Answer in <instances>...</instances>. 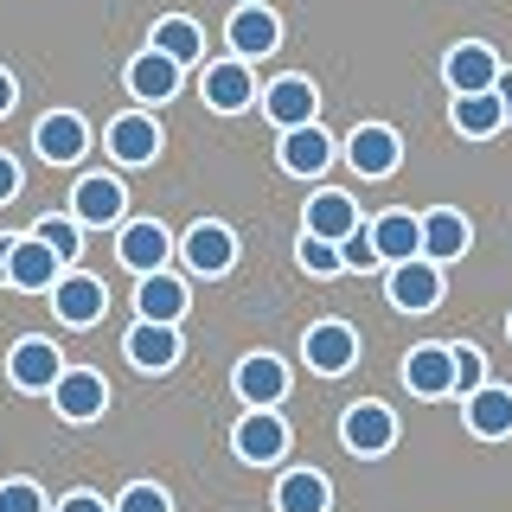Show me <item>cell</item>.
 Here are the masks:
<instances>
[{
    "label": "cell",
    "mask_w": 512,
    "mask_h": 512,
    "mask_svg": "<svg viewBox=\"0 0 512 512\" xmlns=\"http://www.w3.org/2000/svg\"><path fill=\"white\" fill-rule=\"evenodd\" d=\"M180 256H186L192 276H224V269L237 263V237H231V224H192L186 244H180Z\"/></svg>",
    "instance_id": "obj_21"
},
{
    "label": "cell",
    "mask_w": 512,
    "mask_h": 512,
    "mask_svg": "<svg viewBox=\"0 0 512 512\" xmlns=\"http://www.w3.org/2000/svg\"><path fill=\"white\" fill-rule=\"evenodd\" d=\"M263 109H269V122L288 135V128H308L320 116V96H314L308 77H276V84L263 90Z\"/></svg>",
    "instance_id": "obj_23"
},
{
    "label": "cell",
    "mask_w": 512,
    "mask_h": 512,
    "mask_svg": "<svg viewBox=\"0 0 512 512\" xmlns=\"http://www.w3.org/2000/svg\"><path fill=\"white\" fill-rule=\"evenodd\" d=\"M224 39H231V52L244 64H256V58H269L282 45V20L269 7H256V0H244V7L231 13V26H224Z\"/></svg>",
    "instance_id": "obj_16"
},
{
    "label": "cell",
    "mask_w": 512,
    "mask_h": 512,
    "mask_svg": "<svg viewBox=\"0 0 512 512\" xmlns=\"http://www.w3.org/2000/svg\"><path fill=\"white\" fill-rule=\"evenodd\" d=\"M333 506V487H327V474H314V468H288L276 480V512H327Z\"/></svg>",
    "instance_id": "obj_30"
},
{
    "label": "cell",
    "mask_w": 512,
    "mask_h": 512,
    "mask_svg": "<svg viewBox=\"0 0 512 512\" xmlns=\"http://www.w3.org/2000/svg\"><path fill=\"white\" fill-rule=\"evenodd\" d=\"M455 128L468 141H487V135H500L506 128V109H500V96H455Z\"/></svg>",
    "instance_id": "obj_31"
},
{
    "label": "cell",
    "mask_w": 512,
    "mask_h": 512,
    "mask_svg": "<svg viewBox=\"0 0 512 512\" xmlns=\"http://www.w3.org/2000/svg\"><path fill=\"white\" fill-rule=\"evenodd\" d=\"M276 160H282V173H295V180H314V173H327V160H333V135H327L320 122L288 128L282 148H276Z\"/></svg>",
    "instance_id": "obj_22"
},
{
    "label": "cell",
    "mask_w": 512,
    "mask_h": 512,
    "mask_svg": "<svg viewBox=\"0 0 512 512\" xmlns=\"http://www.w3.org/2000/svg\"><path fill=\"white\" fill-rule=\"evenodd\" d=\"M148 52L173 58L186 71V64H199V52H205V32H199V20H186V13H167V20H154V32H148Z\"/></svg>",
    "instance_id": "obj_27"
},
{
    "label": "cell",
    "mask_w": 512,
    "mask_h": 512,
    "mask_svg": "<svg viewBox=\"0 0 512 512\" xmlns=\"http://www.w3.org/2000/svg\"><path fill=\"white\" fill-rule=\"evenodd\" d=\"M301 359H308L320 378H340V372L359 365V333H352L346 320H314L308 340H301Z\"/></svg>",
    "instance_id": "obj_9"
},
{
    "label": "cell",
    "mask_w": 512,
    "mask_h": 512,
    "mask_svg": "<svg viewBox=\"0 0 512 512\" xmlns=\"http://www.w3.org/2000/svg\"><path fill=\"white\" fill-rule=\"evenodd\" d=\"M186 308H192L186 276H173V269H160V276H141V288H135V320H154V327H180Z\"/></svg>",
    "instance_id": "obj_14"
},
{
    "label": "cell",
    "mask_w": 512,
    "mask_h": 512,
    "mask_svg": "<svg viewBox=\"0 0 512 512\" xmlns=\"http://www.w3.org/2000/svg\"><path fill=\"white\" fill-rule=\"evenodd\" d=\"M0 512H52V506H45L39 480H7V487H0Z\"/></svg>",
    "instance_id": "obj_36"
},
{
    "label": "cell",
    "mask_w": 512,
    "mask_h": 512,
    "mask_svg": "<svg viewBox=\"0 0 512 512\" xmlns=\"http://www.w3.org/2000/svg\"><path fill=\"white\" fill-rule=\"evenodd\" d=\"M7 256H13V237H0V288H7Z\"/></svg>",
    "instance_id": "obj_42"
},
{
    "label": "cell",
    "mask_w": 512,
    "mask_h": 512,
    "mask_svg": "<svg viewBox=\"0 0 512 512\" xmlns=\"http://www.w3.org/2000/svg\"><path fill=\"white\" fill-rule=\"evenodd\" d=\"M64 372H71V365H64V352L52 340H32V333H26V340H13V352H7V378L20 384V391H45V397H52Z\"/></svg>",
    "instance_id": "obj_6"
},
{
    "label": "cell",
    "mask_w": 512,
    "mask_h": 512,
    "mask_svg": "<svg viewBox=\"0 0 512 512\" xmlns=\"http://www.w3.org/2000/svg\"><path fill=\"white\" fill-rule=\"evenodd\" d=\"M122 84H128L135 103H167V96H180L186 71L173 58H160V52H135V58H128V71H122Z\"/></svg>",
    "instance_id": "obj_19"
},
{
    "label": "cell",
    "mask_w": 512,
    "mask_h": 512,
    "mask_svg": "<svg viewBox=\"0 0 512 512\" xmlns=\"http://www.w3.org/2000/svg\"><path fill=\"white\" fill-rule=\"evenodd\" d=\"M448 352H455V391H461V397H474L480 384H487V359H480V346H468V340H455V346H448Z\"/></svg>",
    "instance_id": "obj_33"
},
{
    "label": "cell",
    "mask_w": 512,
    "mask_h": 512,
    "mask_svg": "<svg viewBox=\"0 0 512 512\" xmlns=\"http://www.w3.org/2000/svg\"><path fill=\"white\" fill-rule=\"evenodd\" d=\"M58 276H64V263L52 250L39 244V237H13V256H7V288H26V295H52L58 288Z\"/></svg>",
    "instance_id": "obj_17"
},
{
    "label": "cell",
    "mask_w": 512,
    "mask_h": 512,
    "mask_svg": "<svg viewBox=\"0 0 512 512\" xmlns=\"http://www.w3.org/2000/svg\"><path fill=\"white\" fill-rule=\"evenodd\" d=\"M404 384L416 397H448V391H455V352H448V346H410Z\"/></svg>",
    "instance_id": "obj_26"
},
{
    "label": "cell",
    "mask_w": 512,
    "mask_h": 512,
    "mask_svg": "<svg viewBox=\"0 0 512 512\" xmlns=\"http://www.w3.org/2000/svg\"><path fill=\"white\" fill-rule=\"evenodd\" d=\"M301 269H308V276H340V244H320V237H308V231H301Z\"/></svg>",
    "instance_id": "obj_35"
},
{
    "label": "cell",
    "mask_w": 512,
    "mask_h": 512,
    "mask_svg": "<svg viewBox=\"0 0 512 512\" xmlns=\"http://www.w3.org/2000/svg\"><path fill=\"white\" fill-rule=\"evenodd\" d=\"M103 148L116 154V167H148V160H160V122L148 109H122V116L103 128Z\"/></svg>",
    "instance_id": "obj_7"
},
{
    "label": "cell",
    "mask_w": 512,
    "mask_h": 512,
    "mask_svg": "<svg viewBox=\"0 0 512 512\" xmlns=\"http://www.w3.org/2000/svg\"><path fill=\"white\" fill-rule=\"evenodd\" d=\"M122 212H128V192H122L116 173H84V180L71 186V218L84 224V231H103V224L122 231Z\"/></svg>",
    "instance_id": "obj_2"
},
{
    "label": "cell",
    "mask_w": 512,
    "mask_h": 512,
    "mask_svg": "<svg viewBox=\"0 0 512 512\" xmlns=\"http://www.w3.org/2000/svg\"><path fill=\"white\" fill-rule=\"evenodd\" d=\"M52 512H109V500H103V493H90V487H77V493H64Z\"/></svg>",
    "instance_id": "obj_38"
},
{
    "label": "cell",
    "mask_w": 512,
    "mask_h": 512,
    "mask_svg": "<svg viewBox=\"0 0 512 512\" xmlns=\"http://www.w3.org/2000/svg\"><path fill=\"white\" fill-rule=\"evenodd\" d=\"M52 314L64 327H103L109 314V288L90 276V269H64L58 288H52Z\"/></svg>",
    "instance_id": "obj_1"
},
{
    "label": "cell",
    "mask_w": 512,
    "mask_h": 512,
    "mask_svg": "<svg viewBox=\"0 0 512 512\" xmlns=\"http://www.w3.org/2000/svg\"><path fill=\"white\" fill-rule=\"evenodd\" d=\"M468 429L480 442L512 436V391H506V384H480V391L468 397Z\"/></svg>",
    "instance_id": "obj_28"
},
{
    "label": "cell",
    "mask_w": 512,
    "mask_h": 512,
    "mask_svg": "<svg viewBox=\"0 0 512 512\" xmlns=\"http://www.w3.org/2000/svg\"><path fill=\"white\" fill-rule=\"evenodd\" d=\"M237 397H244L250 410H276L288 397V359H276V352H250V359H237Z\"/></svg>",
    "instance_id": "obj_12"
},
{
    "label": "cell",
    "mask_w": 512,
    "mask_h": 512,
    "mask_svg": "<svg viewBox=\"0 0 512 512\" xmlns=\"http://www.w3.org/2000/svg\"><path fill=\"white\" fill-rule=\"evenodd\" d=\"M301 231L320 237V244H346V237L359 231V205H352V192H314Z\"/></svg>",
    "instance_id": "obj_24"
},
{
    "label": "cell",
    "mask_w": 512,
    "mask_h": 512,
    "mask_svg": "<svg viewBox=\"0 0 512 512\" xmlns=\"http://www.w3.org/2000/svg\"><path fill=\"white\" fill-rule=\"evenodd\" d=\"M372 231V250H378V263H410V256H423V218H410V212H384L378 224H365Z\"/></svg>",
    "instance_id": "obj_25"
},
{
    "label": "cell",
    "mask_w": 512,
    "mask_h": 512,
    "mask_svg": "<svg viewBox=\"0 0 512 512\" xmlns=\"http://www.w3.org/2000/svg\"><path fill=\"white\" fill-rule=\"evenodd\" d=\"M52 410L64 416V423H96V416L109 410V384H103V372H90V365H71V372L58 378V391H52Z\"/></svg>",
    "instance_id": "obj_13"
},
{
    "label": "cell",
    "mask_w": 512,
    "mask_h": 512,
    "mask_svg": "<svg viewBox=\"0 0 512 512\" xmlns=\"http://www.w3.org/2000/svg\"><path fill=\"white\" fill-rule=\"evenodd\" d=\"M205 103L218 109V116H237V109H250L256 103V77H250V64L244 58H218V64H205Z\"/></svg>",
    "instance_id": "obj_20"
},
{
    "label": "cell",
    "mask_w": 512,
    "mask_h": 512,
    "mask_svg": "<svg viewBox=\"0 0 512 512\" xmlns=\"http://www.w3.org/2000/svg\"><path fill=\"white\" fill-rule=\"evenodd\" d=\"M493 96H500V109H506V122H512V71H500V84H493Z\"/></svg>",
    "instance_id": "obj_41"
},
{
    "label": "cell",
    "mask_w": 512,
    "mask_h": 512,
    "mask_svg": "<svg viewBox=\"0 0 512 512\" xmlns=\"http://www.w3.org/2000/svg\"><path fill=\"white\" fill-rule=\"evenodd\" d=\"M109 512H173V500L154 487V480H128V487L116 493V506Z\"/></svg>",
    "instance_id": "obj_34"
},
{
    "label": "cell",
    "mask_w": 512,
    "mask_h": 512,
    "mask_svg": "<svg viewBox=\"0 0 512 512\" xmlns=\"http://www.w3.org/2000/svg\"><path fill=\"white\" fill-rule=\"evenodd\" d=\"M468 218H461V212H448V205H442V212H429L423 218V256H429V263H455V256H468Z\"/></svg>",
    "instance_id": "obj_29"
},
{
    "label": "cell",
    "mask_w": 512,
    "mask_h": 512,
    "mask_svg": "<svg viewBox=\"0 0 512 512\" xmlns=\"http://www.w3.org/2000/svg\"><path fill=\"white\" fill-rule=\"evenodd\" d=\"M346 160H352V173H359V180H384V173H397V160H404V141H397V128L365 122V128H352Z\"/></svg>",
    "instance_id": "obj_15"
},
{
    "label": "cell",
    "mask_w": 512,
    "mask_h": 512,
    "mask_svg": "<svg viewBox=\"0 0 512 512\" xmlns=\"http://www.w3.org/2000/svg\"><path fill=\"white\" fill-rule=\"evenodd\" d=\"M13 192H20V160H13L7 148H0V205H7Z\"/></svg>",
    "instance_id": "obj_39"
},
{
    "label": "cell",
    "mask_w": 512,
    "mask_h": 512,
    "mask_svg": "<svg viewBox=\"0 0 512 512\" xmlns=\"http://www.w3.org/2000/svg\"><path fill=\"white\" fill-rule=\"evenodd\" d=\"M384 295H391L397 314H429L442 301V269L429 263V256H410V263H397L391 276H384Z\"/></svg>",
    "instance_id": "obj_8"
},
{
    "label": "cell",
    "mask_w": 512,
    "mask_h": 512,
    "mask_svg": "<svg viewBox=\"0 0 512 512\" xmlns=\"http://www.w3.org/2000/svg\"><path fill=\"white\" fill-rule=\"evenodd\" d=\"M32 237H39L64 269H84V224H77V218H39V224H32Z\"/></svg>",
    "instance_id": "obj_32"
},
{
    "label": "cell",
    "mask_w": 512,
    "mask_h": 512,
    "mask_svg": "<svg viewBox=\"0 0 512 512\" xmlns=\"http://www.w3.org/2000/svg\"><path fill=\"white\" fill-rule=\"evenodd\" d=\"M13 103H20V90H13V77L0 71V116H13Z\"/></svg>",
    "instance_id": "obj_40"
},
{
    "label": "cell",
    "mask_w": 512,
    "mask_h": 512,
    "mask_svg": "<svg viewBox=\"0 0 512 512\" xmlns=\"http://www.w3.org/2000/svg\"><path fill=\"white\" fill-rule=\"evenodd\" d=\"M167 256H173L167 224L135 218V224H122V231H116V263L128 269V276H160V269H167Z\"/></svg>",
    "instance_id": "obj_3"
},
{
    "label": "cell",
    "mask_w": 512,
    "mask_h": 512,
    "mask_svg": "<svg viewBox=\"0 0 512 512\" xmlns=\"http://www.w3.org/2000/svg\"><path fill=\"white\" fill-rule=\"evenodd\" d=\"M122 359L135 365V372H173V359H180V327L135 320V327L122 333Z\"/></svg>",
    "instance_id": "obj_18"
},
{
    "label": "cell",
    "mask_w": 512,
    "mask_h": 512,
    "mask_svg": "<svg viewBox=\"0 0 512 512\" xmlns=\"http://www.w3.org/2000/svg\"><path fill=\"white\" fill-rule=\"evenodd\" d=\"M340 263H346V269H359V276H372V269H378V250H372V231H365V224L340 244Z\"/></svg>",
    "instance_id": "obj_37"
},
{
    "label": "cell",
    "mask_w": 512,
    "mask_h": 512,
    "mask_svg": "<svg viewBox=\"0 0 512 512\" xmlns=\"http://www.w3.org/2000/svg\"><path fill=\"white\" fill-rule=\"evenodd\" d=\"M32 148H39L45 167H77V160L90 154V122L77 116V109H52V116L39 122V135H32Z\"/></svg>",
    "instance_id": "obj_10"
},
{
    "label": "cell",
    "mask_w": 512,
    "mask_h": 512,
    "mask_svg": "<svg viewBox=\"0 0 512 512\" xmlns=\"http://www.w3.org/2000/svg\"><path fill=\"white\" fill-rule=\"evenodd\" d=\"M231 448H237V461H250V468H269V461L288 455V423L276 410H244L237 429H231Z\"/></svg>",
    "instance_id": "obj_5"
},
{
    "label": "cell",
    "mask_w": 512,
    "mask_h": 512,
    "mask_svg": "<svg viewBox=\"0 0 512 512\" xmlns=\"http://www.w3.org/2000/svg\"><path fill=\"white\" fill-rule=\"evenodd\" d=\"M500 71H506V64L493 58V45H480V39H461L455 52L442 58V84L455 96H487L493 84H500Z\"/></svg>",
    "instance_id": "obj_4"
},
{
    "label": "cell",
    "mask_w": 512,
    "mask_h": 512,
    "mask_svg": "<svg viewBox=\"0 0 512 512\" xmlns=\"http://www.w3.org/2000/svg\"><path fill=\"white\" fill-rule=\"evenodd\" d=\"M340 442L352 455H384V448L397 442V416L391 404H378V397H359L346 416H340Z\"/></svg>",
    "instance_id": "obj_11"
}]
</instances>
